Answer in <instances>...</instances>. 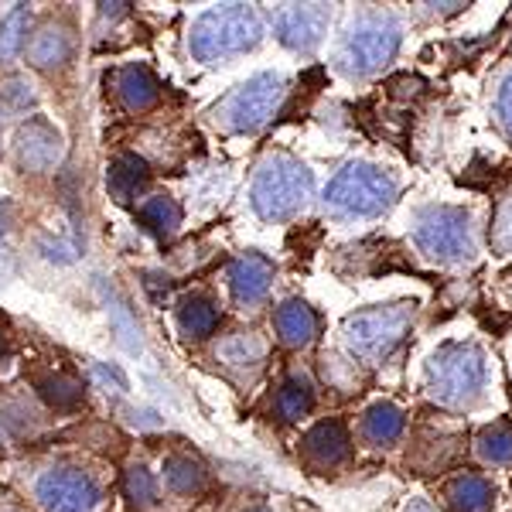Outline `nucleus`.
I'll list each match as a JSON object with an SVG mask.
<instances>
[{"label": "nucleus", "mask_w": 512, "mask_h": 512, "mask_svg": "<svg viewBox=\"0 0 512 512\" xmlns=\"http://www.w3.org/2000/svg\"><path fill=\"white\" fill-rule=\"evenodd\" d=\"M311 198V171L291 154H270L253 178V209L267 222L291 219Z\"/></svg>", "instance_id": "1"}, {"label": "nucleus", "mask_w": 512, "mask_h": 512, "mask_svg": "<svg viewBox=\"0 0 512 512\" xmlns=\"http://www.w3.org/2000/svg\"><path fill=\"white\" fill-rule=\"evenodd\" d=\"M263 24L260 18L243 4H226L219 11H209L198 18L192 28V55L198 62H219L229 59V55L250 52V48L260 41Z\"/></svg>", "instance_id": "2"}, {"label": "nucleus", "mask_w": 512, "mask_h": 512, "mask_svg": "<svg viewBox=\"0 0 512 512\" xmlns=\"http://www.w3.org/2000/svg\"><path fill=\"white\" fill-rule=\"evenodd\" d=\"M396 181L373 164H349L332 178L325 192V202L335 216H379L393 205Z\"/></svg>", "instance_id": "3"}, {"label": "nucleus", "mask_w": 512, "mask_h": 512, "mask_svg": "<svg viewBox=\"0 0 512 512\" xmlns=\"http://www.w3.org/2000/svg\"><path fill=\"white\" fill-rule=\"evenodd\" d=\"M400 48V28L390 14H362L338 48V65L345 76H373Z\"/></svg>", "instance_id": "4"}, {"label": "nucleus", "mask_w": 512, "mask_h": 512, "mask_svg": "<svg viewBox=\"0 0 512 512\" xmlns=\"http://www.w3.org/2000/svg\"><path fill=\"white\" fill-rule=\"evenodd\" d=\"M287 96V82L277 72H263L253 76L250 82L236 86L222 103L216 106V123L229 134H250L260 130L263 123L277 113L280 99Z\"/></svg>", "instance_id": "5"}, {"label": "nucleus", "mask_w": 512, "mask_h": 512, "mask_svg": "<svg viewBox=\"0 0 512 512\" xmlns=\"http://www.w3.org/2000/svg\"><path fill=\"white\" fill-rule=\"evenodd\" d=\"M431 393L448 407L472 403L485 379V359L475 345H444L431 359Z\"/></svg>", "instance_id": "6"}, {"label": "nucleus", "mask_w": 512, "mask_h": 512, "mask_svg": "<svg viewBox=\"0 0 512 512\" xmlns=\"http://www.w3.org/2000/svg\"><path fill=\"white\" fill-rule=\"evenodd\" d=\"M472 216L465 209H448V205H431L417 216V246L434 260L461 263L472 260L475 239H472Z\"/></svg>", "instance_id": "7"}, {"label": "nucleus", "mask_w": 512, "mask_h": 512, "mask_svg": "<svg viewBox=\"0 0 512 512\" xmlns=\"http://www.w3.org/2000/svg\"><path fill=\"white\" fill-rule=\"evenodd\" d=\"M410 318H414V311H407L403 304L352 315L345 321V345H349V352L359 355V359L379 362L403 342V335H407V328H410Z\"/></svg>", "instance_id": "8"}, {"label": "nucleus", "mask_w": 512, "mask_h": 512, "mask_svg": "<svg viewBox=\"0 0 512 512\" xmlns=\"http://www.w3.org/2000/svg\"><path fill=\"white\" fill-rule=\"evenodd\" d=\"M38 506L45 512H99L103 509V485L93 472L76 465L48 468L35 485Z\"/></svg>", "instance_id": "9"}, {"label": "nucleus", "mask_w": 512, "mask_h": 512, "mask_svg": "<svg viewBox=\"0 0 512 512\" xmlns=\"http://www.w3.org/2000/svg\"><path fill=\"white\" fill-rule=\"evenodd\" d=\"M14 154H18L21 168L31 171V175L52 171L65 154L62 134L45 117H28L18 127V137H14Z\"/></svg>", "instance_id": "10"}, {"label": "nucleus", "mask_w": 512, "mask_h": 512, "mask_svg": "<svg viewBox=\"0 0 512 512\" xmlns=\"http://www.w3.org/2000/svg\"><path fill=\"white\" fill-rule=\"evenodd\" d=\"M332 18L325 4H284L277 11V38L294 52H311Z\"/></svg>", "instance_id": "11"}, {"label": "nucleus", "mask_w": 512, "mask_h": 512, "mask_svg": "<svg viewBox=\"0 0 512 512\" xmlns=\"http://www.w3.org/2000/svg\"><path fill=\"white\" fill-rule=\"evenodd\" d=\"M270 284H274V263L267 256L243 253L239 260L229 263V291H233L236 304H243V308L260 304L270 294Z\"/></svg>", "instance_id": "12"}, {"label": "nucleus", "mask_w": 512, "mask_h": 512, "mask_svg": "<svg viewBox=\"0 0 512 512\" xmlns=\"http://www.w3.org/2000/svg\"><path fill=\"white\" fill-rule=\"evenodd\" d=\"M106 82L113 86L117 103L130 113L147 110V106H154L161 96V82L154 79V72L147 69V65H120V69H113V76Z\"/></svg>", "instance_id": "13"}, {"label": "nucleus", "mask_w": 512, "mask_h": 512, "mask_svg": "<svg viewBox=\"0 0 512 512\" xmlns=\"http://www.w3.org/2000/svg\"><path fill=\"white\" fill-rule=\"evenodd\" d=\"M301 451L315 468H335L338 461H345V454H349V431H345L342 420H321V424L311 427L308 437H304Z\"/></svg>", "instance_id": "14"}, {"label": "nucleus", "mask_w": 512, "mask_h": 512, "mask_svg": "<svg viewBox=\"0 0 512 512\" xmlns=\"http://www.w3.org/2000/svg\"><path fill=\"white\" fill-rule=\"evenodd\" d=\"M72 59V31L65 24H45L28 41V62L41 72H55Z\"/></svg>", "instance_id": "15"}, {"label": "nucleus", "mask_w": 512, "mask_h": 512, "mask_svg": "<svg viewBox=\"0 0 512 512\" xmlns=\"http://www.w3.org/2000/svg\"><path fill=\"white\" fill-rule=\"evenodd\" d=\"M274 328H277L280 345H287V349H304V345H311L318 335V315H315V308H308V304L294 297V301H284L277 308Z\"/></svg>", "instance_id": "16"}, {"label": "nucleus", "mask_w": 512, "mask_h": 512, "mask_svg": "<svg viewBox=\"0 0 512 512\" xmlns=\"http://www.w3.org/2000/svg\"><path fill=\"white\" fill-rule=\"evenodd\" d=\"M147 181H151V168L137 154H117L110 161V171H106V188L117 202H134L147 188Z\"/></svg>", "instance_id": "17"}, {"label": "nucleus", "mask_w": 512, "mask_h": 512, "mask_svg": "<svg viewBox=\"0 0 512 512\" xmlns=\"http://www.w3.org/2000/svg\"><path fill=\"white\" fill-rule=\"evenodd\" d=\"M35 390L41 393V400H45L48 407L65 410V414H69V410H79L82 400H86V386L69 373H38Z\"/></svg>", "instance_id": "18"}, {"label": "nucleus", "mask_w": 512, "mask_h": 512, "mask_svg": "<svg viewBox=\"0 0 512 512\" xmlns=\"http://www.w3.org/2000/svg\"><path fill=\"white\" fill-rule=\"evenodd\" d=\"M137 222L144 233H151L158 239H171L181 226V205L168 195H154V198H147V202H140Z\"/></svg>", "instance_id": "19"}, {"label": "nucleus", "mask_w": 512, "mask_h": 512, "mask_svg": "<svg viewBox=\"0 0 512 512\" xmlns=\"http://www.w3.org/2000/svg\"><path fill=\"white\" fill-rule=\"evenodd\" d=\"M216 325H219V308H216V301H209L205 294H192L178 304V328L188 338L212 335Z\"/></svg>", "instance_id": "20"}, {"label": "nucleus", "mask_w": 512, "mask_h": 512, "mask_svg": "<svg viewBox=\"0 0 512 512\" xmlns=\"http://www.w3.org/2000/svg\"><path fill=\"white\" fill-rule=\"evenodd\" d=\"M403 431V410L393 407V403H376V407L366 410V420H362V434L373 444H390L396 441Z\"/></svg>", "instance_id": "21"}, {"label": "nucleus", "mask_w": 512, "mask_h": 512, "mask_svg": "<svg viewBox=\"0 0 512 512\" xmlns=\"http://www.w3.org/2000/svg\"><path fill=\"white\" fill-rule=\"evenodd\" d=\"M454 512H485L492 506V485L482 475H465L448 492Z\"/></svg>", "instance_id": "22"}, {"label": "nucleus", "mask_w": 512, "mask_h": 512, "mask_svg": "<svg viewBox=\"0 0 512 512\" xmlns=\"http://www.w3.org/2000/svg\"><path fill=\"white\" fill-rule=\"evenodd\" d=\"M164 482L178 495H195L205 489V472L198 461L185 458V454H171V458L164 461Z\"/></svg>", "instance_id": "23"}, {"label": "nucleus", "mask_w": 512, "mask_h": 512, "mask_svg": "<svg viewBox=\"0 0 512 512\" xmlns=\"http://www.w3.org/2000/svg\"><path fill=\"white\" fill-rule=\"evenodd\" d=\"M311 407H315V390H311L308 379L291 376L284 386H280V393H277L280 420H301L311 414Z\"/></svg>", "instance_id": "24"}, {"label": "nucleus", "mask_w": 512, "mask_h": 512, "mask_svg": "<svg viewBox=\"0 0 512 512\" xmlns=\"http://www.w3.org/2000/svg\"><path fill=\"white\" fill-rule=\"evenodd\" d=\"M28 45V7L18 4L0 24V59H14Z\"/></svg>", "instance_id": "25"}, {"label": "nucleus", "mask_w": 512, "mask_h": 512, "mask_svg": "<svg viewBox=\"0 0 512 512\" xmlns=\"http://www.w3.org/2000/svg\"><path fill=\"white\" fill-rule=\"evenodd\" d=\"M478 451L482 458L495 461V465H509L512 461V427L509 424H495L482 437H478Z\"/></svg>", "instance_id": "26"}, {"label": "nucleus", "mask_w": 512, "mask_h": 512, "mask_svg": "<svg viewBox=\"0 0 512 512\" xmlns=\"http://www.w3.org/2000/svg\"><path fill=\"white\" fill-rule=\"evenodd\" d=\"M0 106H7V110H28V106H35L31 82L21 76H7L0 82Z\"/></svg>", "instance_id": "27"}, {"label": "nucleus", "mask_w": 512, "mask_h": 512, "mask_svg": "<svg viewBox=\"0 0 512 512\" xmlns=\"http://www.w3.org/2000/svg\"><path fill=\"white\" fill-rule=\"evenodd\" d=\"M263 355V342L256 335H236L229 338L226 345H222V359L229 362V366H239V362H256Z\"/></svg>", "instance_id": "28"}, {"label": "nucleus", "mask_w": 512, "mask_h": 512, "mask_svg": "<svg viewBox=\"0 0 512 512\" xmlns=\"http://www.w3.org/2000/svg\"><path fill=\"white\" fill-rule=\"evenodd\" d=\"M127 492H130V499H134L137 506H154V502H158V485H154V478H151L147 468H130Z\"/></svg>", "instance_id": "29"}, {"label": "nucleus", "mask_w": 512, "mask_h": 512, "mask_svg": "<svg viewBox=\"0 0 512 512\" xmlns=\"http://www.w3.org/2000/svg\"><path fill=\"white\" fill-rule=\"evenodd\" d=\"M495 246H499L502 253L512 250V202L502 209L499 222H495Z\"/></svg>", "instance_id": "30"}, {"label": "nucleus", "mask_w": 512, "mask_h": 512, "mask_svg": "<svg viewBox=\"0 0 512 512\" xmlns=\"http://www.w3.org/2000/svg\"><path fill=\"white\" fill-rule=\"evenodd\" d=\"M499 123L502 130L512 137V76L502 82V93H499Z\"/></svg>", "instance_id": "31"}, {"label": "nucleus", "mask_w": 512, "mask_h": 512, "mask_svg": "<svg viewBox=\"0 0 512 512\" xmlns=\"http://www.w3.org/2000/svg\"><path fill=\"white\" fill-rule=\"evenodd\" d=\"M11 229V205H0V239H4V233Z\"/></svg>", "instance_id": "32"}, {"label": "nucleus", "mask_w": 512, "mask_h": 512, "mask_svg": "<svg viewBox=\"0 0 512 512\" xmlns=\"http://www.w3.org/2000/svg\"><path fill=\"white\" fill-rule=\"evenodd\" d=\"M250 512H270V509H263V506H256V509H250Z\"/></svg>", "instance_id": "33"}]
</instances>
